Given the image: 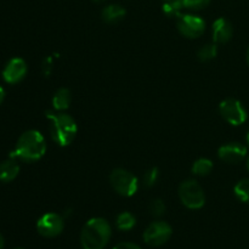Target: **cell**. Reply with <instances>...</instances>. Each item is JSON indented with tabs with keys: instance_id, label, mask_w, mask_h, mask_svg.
<instances>
[{
	"instance_id": "484cf974",
	"label": "cell",
	"mask_w": 249,
	"mask_h": 249,
	"mask_svg": "<svg viewBox=\"0 0 249 249\" xmlns=\"http://www.w3.org/2000/svg\"><path fill=\"white\" fill-rule=\"evenodd\" d=\"M4 97H5V90L0 87V104L4 101Z\"/></svg>"
},
{
	"instance_id": "1f68e13d",
	"label": "cell",
	"mask_w": 249,
	"mask_h": 249,
	"mask_svg": "<svg viewBox=\"0 0 249 249\" xmlns=\"http://www.w3.org/2000/svg\"><path fill=\"white\" fill-rule=\"evenodd\" d=\"M15 249H23V248H15Z\"/></svg>"
},
{
	"instance_id": "7c38bea8",
	"label": "cell",
	"mask_w": 249,
	"mask_h": 249,
	"mask_svg": "<svg viewBox=\"0 0 249 249\" xmlns=\"http://www.w3.org/2000/svg\"><path fill=\"white\" fill-rule=\"evenodd\" d=\"M213 39L215 44H224L229 41L232 36V24L224 17H219L213 23Z\"/></svg>"
},
{
	"instance_id": "9c48e42d",
	"label": "cell",
	"mask_w": 249,
	"mask_h": 249,
	"mask_svg": "<svg viewBox=\"0 0 249 249\" xmlns=\"http://www.w3.org/2000/svg\"><path fill=\"white\" fill-rule=\"evenodd\" d=\"M65 228V220L56 213H46L36 221V230L44 237L53 238L60 235Z\"/></svg>"
},
{
	"instance_id": "83f0119b",
	"label": "cell",
	"mask_w": 249,
	"mask_h": 249,
	"mask_svg": "<svg viewBox=\"0 0 249 249\" xmlns=\"http://www.w3.org/2000/svg\"><path fill=\"white\" fill-rule=\"evenodd\" d=\"M247 62H248V66H249V49H248V51H247Z\"/></svg>"
},
{
	"instance_id": "277c9868",
	"label": "cell",
	"mask_w": 249,
	"mask_h": 249,
	"mask_svg": "<svg viewBox=\"0 0 249 249\" xmlns=\"http://www.w3.org/2000/svg\"><path fill=\"white\" fill-rule=\"evenodd\" d=\"M179 197L181 203L190 209L202 208L206 202L203 189L196 180L181 182L179 186Z\"/></svg>"
},
{
	"instance_id": "9a60e30c",
	"label": "cell",
	"mask_w": 249,
	"mask_h": 249,
	"mask_svg": "<svg viewBox=\"0 0 249 249\" xmlns=\"http://www.w3.org/2000/svg\"><path fill=\"white\" fill-rule=\"evenodd\" d=\"M71 101H72V95L67 88H61L55 92L53 97V109L57 112H62L70 107Z\"/></svg>"
},
{
	"instance_id": "44dd1931",
	"label": "cell",
	"mask_w": 249,
	"mask_h": 249,
	"mask_svg": "<svg viewBox=\"0 0 249 249\" xmlns=\"http://www.w3.org/2000/svg\"><path fill=\"white\" fill-rule=\"evenodd\" d=\"M158 175H160V173H158L157 168H151L150 170H147L145 175H143V184H145V186L152 187L157 182Z\"/></svg>"
},
{
	"instance_id": "603a6c76",
	"label": "cell",
	"mask_w": 249,
	"mask_h": 249,
	"mask_svg": "<svg viewBox=\"0 0 249 249\" xmlns=\"http://www.w3.org/2000/svg\"><path fill=\"white\" fill-rule=\"evenodd\" d=\"M150 212L152 215L160 216L165 212V204L163 203L162 199H153L150 204Z\"/></svg>"
},
{
	"instance_id": "5b68a950",
	"label": "cell",
	"mask_w": 249,
	"mask_h": 249,
	"mask_svg": "<svg viewBox=\"0 0 249 249\" xmlns=\"http://www.w3.org/2000/svg\"><path fill=\"white\" fill-rule=\"evenodd\" d=\"M109 182L117 194L124 197H131L138 191L139 182L135 175L125 169H114L109 175Z\"/></svg>"
},
{
	"instance_id": "cb8c5ba5",
	"label": "cell",
	"mask_w": 249,
	"mask_h": 249,
	"mask_svg": "<svg viewBox=\"0 0 249 249\" xmlns=\"http://www.w3.org/2000/svg\"><path fill=\"white\" fill-rule=\"evenodd\" d=\"M43 73L45 77H49L51 74V70H53V58L46 57L43 62Z\"/></svg>"
},
{
	"instance_id": "ffe728a7",
	"label": "cell",
	"mask_w": 249,
	"mask_h": 249,
	"mask_svg": "<svg viewBox=\"0 0 249 249\" xmlns=\"http://www.w3.org/2000/svg\"><path fill=\"white\" fill-rule=\"evenodd\" d=\"M216 53H218V46H216V44L214 43V44H207V45L202 46V48L198 50V53H197V56H198L199 61L206 62V61L213 60V58L216 56Z\"/></svg>"
},
{
	"instance_id": "7402d4cb",
	"label": "cell",
	"mask_w": 249,
	"mask_h": 249,
	"mask_svg": "<svg viewBox=\"0 0 249 249\" xmlns=\"http://www.w3.org/2000/svg\"><path fill=\"white\" fill-rule=\"evenodd\" d=\"M212 0H184V6L190 10H201L208 6Z\"/></svg>"
},
{
	"instance_id": "e0dca14e",
	"label": "cell",
	"mask_w": 249,
	"mask_h": 249,
	"mask_svg": "<svg viewBox=\"0 0 249 249\" xmlns=\"http://www.w3.org/2000/svg\"><path fill=\"white\" fill-rule=\"evenodd\" d=\"M213 169V163L208 158H199L192 165V173L198 177H204L208 175Z\"/></svg>"
},
{
	"instance_id": "8fae6325",
	"label": "cell",
	"mask_w": 249,
	"mask_h": 249,
	"mask_svg": "<svg viewBox=\"0 0 249 249\" xmlns=\"http://www.w3.org/2000/svg\"><path fill=\"white\" fill-rule=\"evenodd\" d=\"M218 156L224 162L235 164V163L245 160L246 156H247V147L240 142L226 143L219 148Z\"/></svg>"
},
{
	"instance_id": "4316f807",
	"label": "cell",
	"mask_w": 249,
	"mask_h": 249,
	"mask_svg": "<svg viewBox=\"0 0 249 249\" xmlns=\"http://www.w3.org/2000/svg\"><path fill=\"white\" fill-rule=\"evenodd\" d=\"M4 245H5L4 237H2V235H1V233H0V249L4 248Z\"/></svg>"
},
{
	"instance_id": "8992f818",
	"label": "cell",
	"mask_w": 249,
	"mask_h": 249,
	"mask_svg": "<svg viewBox=\"0 0 249 249\" xmlns=\"http://www.w3.org/2000/svg\"><path fill=\"white\" fill-rule=\"evenodd\" d=\"M219 112L228 123L241 125L247 121V111L238 100L225 99L219 105Z\"/></svg>"
},
{
	"instance_id": "52a82bcc",
	"label": "cell",
	"mask_w": 249,
	"mask_h": 249,
	"mask_svg": "<svg viewBox=\"0 0 249 249\" xmlns=\"http://www.w3.org/2000/svg\"><path fill=\"white\" fill-rule=\"evenodd\" d=\"M172 233L173 230L169 224L165 221H155L150 224V226L143 232V241L148 246L160 247L168 242V240L172 237Z\"/></svg>"
},
{
	"instance_id": "ba28073f",
	"label": "cell",
	"mask_w": 249,
	"mask_h": 249,
	"mask_svg": "<svg viewBox=\"0 0 249 249\" xmlns=\"http://www.w3.org/2000/svg\"><path fill=\"white\" fill-rule=\"evenodd\" d=\"M178 29L186 38H198L203 34L206 22L196 15H180L177 21Z\"/></svg>"
},
{
	"instance_id": "4dcf8cb0",
	"label": "cell",
	"mask_w": 249,
	"mask_h": 249,
	"mask_svg": "<svg viewBox=\"0 0 249 249\" xmlns=\"http://www.w3.org/2000/svg\"><path fill=\"white\" fill-rule=\"evenodd\" d=\"M247 142H248V145H249V131H248V134H247Z\"/></svg>"
},
{
	"instance_id": "30bf717a",
	"label": "cell",
	"mask_w": 249,
	"mask_h": 249,
	"mask_svg": "<svg viewBox=\"0 0 249 249\" xmlns=\"http://www.w3.org/2000/svg\"><path fill=\"white\" fill-rule=\"evenodd\" d=\"M27 74V63L23 58H11L2 71V78L9 84H16L21 82Z\"/></svg>"
},
{
	"instance_id": "2e32d148",
	"label": "cell",
	"mask_w": 249,
	"mask_h": 249,
	"mask_svg": "<svg viewBox=\"0 0 249 249\" xmlns=\"http://www.w3.org/2000/svg\"><path fill=\"white\" fill-rule=\"evenodd\" d=\"M184 6V0H168L163 4L162 10L168 17H179Z\"/></svg>"
},
{
	"instance_id": "f546056e",
	"label": "cell",
	"mask_w": 249,
	"mask_h": 249,
	"mask_svg": "<svg viewBox=\"0 0 249 249\" xmlns=\"http://www.w3.org/2000/svg\"><path fill=\"white\" fill-rule=\"evenodd\" d=\"M92 1H95V2H102V1H105V0H92Z\"/></svg>"
},
{
	"instance_id": "7a4b0ae2",
	"label": "cell",
	"mask_w": 249,
	"mask_h": 249,
	"mask_svg": "<svg viewBox=\"0 0 249 249\" xmlns=\"http://www.w3.org/2000/svg\"><path fill=\"white\" fill-rule=\"evenodd\" d=\"M112 235L108 221L104 218H92L85 223L80 233L83 249H104Z\"/></svg>"
},
{
	"instance_id": "5bb4252c",
	"label": "cell",
	"mask_w": 249,
	"mask_h": 249,
	"mask_svg": "<svg viewBox=\"0 0 249 249\" xmlns=\"http://www.w3.org/2000/svg\"><path fill=\"white\" fill-rule=\"evenodd\" d=\"M125 14L126 11L123 6L117 4H112L102 10L101 17L105 22H107V23H116V22H119L121 19H123Z\"/></svg>"
},
{
	"instance_id": "3957f363",
	"label": "cell",
	"mask_w": 249,
	"mask_h": 249,
	"mask_svg": "<svg viewBox=\"0 0 249 249\" xmlns=\"http://www.w3.org/2000/svg\"><path fill=\"white\" fill-rule=\"evenodd\" d=\"M46 118L50 121V134L57 145L68 146L77 136L78 126L74 119L62 112L46 111Z\"/></svg>"
},
{
	"instance_id": "d6986e66",
	"label": "cell",
	"mask_w": 249,
	"mask_h": 249,
	"mask_svg": "<svg viewBox=\"0 0 249 249\" xmlns=\"http://www.w3.org/2000/svg\"><path fill=\"white\" fill-rule=\"evenodd\" d=\"M236 197L240 199L241 202L249 203V179H242L236 184L235 189H233Z\"/></svg>"
},
{
	"instance_id": "d6a6232c",
	"label": "cell",
	"mask_w": 249,
	"mask_h": 249,
	"mask_svg": "<svg viewBox=\"0 0 249 249\" xmlns=\"http://www.w3.org/2000/svg\"><path fill=\"white\" fill-rule=\"evenodd\" d=\"M164 1H168V0H164Z\"/></svg>"
},
{
	"instance_id": "f1b7e54d",
	"label": "cell",
	"mask_w": 249,
	"mask_h": 249,
	"mask_svg": "<svg viewBox=\"0 0 249 249\" xmlns=\"http://www.w3.org/2000/svg\"><path fill=\"white\" fill-rule=\"evenodd\" d=\"M247 169H248V172H249V156H248V158H247Z\"/></svg>"
},
{
	"instance_id": "4fadbf2b",
	"label": "cell",
	"mask_w": 249,
	"mask_h": 249,
	"mask_svg": "<svg viewBox=\"0 0 249 249\" xmlns=\"http://www.w3.org/2000/svg\"><path fill=\"white\" fill-rule=\"evenodd\" d=\"M18 173L19 167L14 158H10L9 160H5V162L0 163V181H12L14 179H16Z\"/></svg>"
},
{
	"instance_id": "d4e9b609",
	"label": "cell",
	"mask_w": 249,
	"mask_h": 249,
	"mask_svg": "<svg viewBox=\"0 0 249 249\" xmlns=\"http://www.w3.org/2000/svg\"><path fill=\"white\" fill-rule=\"evenodd\" d=\"M113 249H141L138 245L131 242H121L116 246Z\"/></svg>"
},
{
	"instance_id": "ac0fdd59",
	"label": "cell",
	"mask_w": 249,
	"mask_h": 249,
	"mask_svg": "<svg viewBox=\"0 0 249 249\" xmlns=\"http://www.w3.org/2000/svg\"><path fill=\"white\" fill-rule=\"evenodd\" d=\"M136 219L129 212H123L117 218V228L122 231H129L135 226Z\"/></svg>"
},
{
	"instance_id": "6da1fadb",
	"label": "cell",
	"mask_w": 249,
	"mask_h": 249,
	"mask_svg": "<svg viewBox=\"0 0 249 249\" xmlns=\"http://www.w3.org/2000/svg\"><path fill=\"white\" fill-rule=\"evenodd\" d=\"M46 152V142L44 136L38 130H27L18 138L16 147L10 158H18L23 162H36Z\"/></svg>"
}]
</instances>
